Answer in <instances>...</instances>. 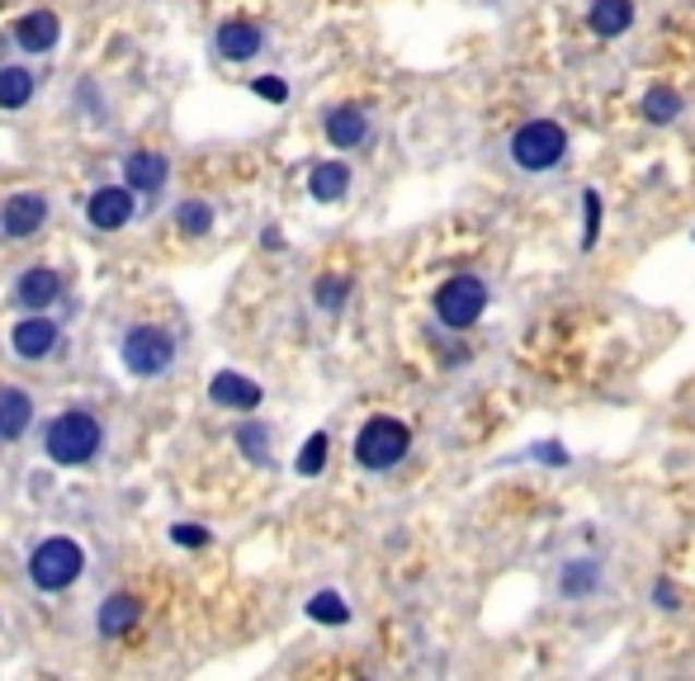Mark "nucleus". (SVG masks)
<instances>
[{
	"instance_id": "obj_5",
	"label": "nucleus",
	"mask_w": 695,
	"mask_h": 681,
	"mask_svg": "<svg viewBox=\"0 0 695 681\" xmlns=\"http://www.w3.org/2000/svg\"><path fill=\"white\" fill-rule=\"evenodd\" d=\"M563 152H567V133H563L559 123H549V119L525 123L520 133L511 138V156H516V166H525V170H549V166H559Z\"/></svg>"
},
{
	"instance_id": "obj_22",
	"label": "nucleus",
	"mask_w": 695,
	"mask_h": 681,
	"mask_svg": "<svg viewBox=\"0 0 695 681\" xmlns=\"http://www.w3.org/2000/svg\"><path fill=\"white\" fill-rule=\"evenodd\" d=\"M644 113L652 123H672L676 113H681V95L676 91H667V85H658V91H648L644 95Z\"/></svg>"
},
{
	"instance_id": "obj_27",
	"label": "nucleus",
	"mask_w": 695,
	"mask_h": 681,
	"mask_svg": "<svg viewBox=\"0 0 695 681\" xmlns=\"http://www.w3.org/2000/svg\"><path fill=\"white\" fill-rule=\"evenodd\" d=\"M582 213H587V232H582V247H591L596 232H601V199H596L587 190V199H582Z\"/></svg>"
},
{
	"instance_id": "obj_23",
	"label": "nucleus",
	"mask_w": 695,
	"mask_h": 681,
	"mask_svg": "<svg viewBox=\"0 0 695 681\" xmlns=\"http://www.w3.org/2000/svg\"><path fill=\"white\" fill-rule=\"evenodd\" d=\"M237 445L247 450V459L261 464L265 454H269V431H265L261 421H241V426H237Z\"/></svg>"
},
{
	"instance_id": "obj_11",
	"label": "nucleus",
	"mask_w": 695,
	"mask_h": 681,
	"mask_svg": "<svg viewBox=\"0 0 695 681\" xmlns=\"http://www.w3.org/2000/svg\"><path fill=\"white\" fill-rule=\"evenodd\" d=\"M170 176V166H166V156L161 152H133L123 162V184L133 194H152V190H161Z\"/></svg>"
},
{
	"instance_id": "obj_8",
	"label": "nucleus",
	"mask_w": 695,
	"mask_h": 681,
	"mask_svg": "<svg viewBox=\"0 0 695 681\" xmlns=\"http://www.w3.org/2000/svg\"><path fill=\"white\" fill-rule=\"evenodd\" d=\"M85 218H91V227H99V232H119V227L133 223V190H119V184H99V190L91 194V204H85Z\"/></svg>"
},
{
	"instance_id": "obj_2",
	"label": "nucleus",
	"mask_w": 695,
	"mask_h": 681,
	"mask_svg": "<svg viewBox=\"0 0 695 681\" xmlns=\"http://www.w3.org/2000/svg\"><path fill=\"white\" fill-rule=\"evenodd\" d=\"M85 573V553L76 539H43V545L28 553V577H34V587L43 592H67L71 582Z\"/></svg>"
},
{
	"instance_id": "obj_6",
	"label": "nucleus",
	"mask_w": 695,
	"mask_h": 681,
	"mask_svg": "<svg viewBox=\"0 0 695 681\" xmlns=\"http://www.w3.org/2000/svg\"><path fill=\"white\" fill-rule=\"evenodd\" d=\"M482 308H488V289H482V279H474V275H454L450 284H440V294H435V318L454 326V332L474 326L482 318Z\"/></svg>"
},
{
	"instance_id": "obj_13",
	"label": "nucleus",
	"mask_w": 695,
	"mask_h": 681,
	"mask_svg": "<svg viewBox=\"0 0 695 681\" xmlns=\"http://www.w3.org/2000/svg\"><path fill=\"white\" fill-rule=\"evenodd\" d=\"M208 397L218 407H232V411H255V407H261V389H255L247 374H232V369H223V374L208 383Z\"/></svg>"
},
{
	"instance_id": "obj_30",
	"label": "nucleus",
	"mask_w": 695,
	"mask_h": 681,
	"mask_svg": "<svg viewBox=\"0 0 695 681\" xmlns=\"http://www.w3.org/2000/svg\"><path fill=\"white\" fill-rule=\"evenodd\" d=\"M255 95L261 99H289V85H284L279 76H261L255 81Z\"/></svg>"
},
{
	"instance_id": "obj_24",
	"label": "nucleus",
	"mask_w": 695,
	"mask_h": 681,
	"mask_svg": "<svg viewBox=\"0 0 695 681\" xmlns=\"http://www.w3.org/2000/svg\"><path fill=\"white\" fill-rule=\"evenodd\" d=\"M322 464H326V435L317 431V435H312L308 445H303V454H298V474L312 478V474H322Z\"/></svg>"
},
{
	"instance_id": "obj_17",
	"label": "nucleus",
	"mask_w": 695,
	"mask_h": 681,
	"mask_svg": "<svg viewBox=\"0 0 695 681\" xmlns=\"http://www.w3.org/2000/svg\"><path fill=\"white\" fill-rule=\"evenodd\" d=\"M137 616H142L137 596H128V592L109 596V601L99 606V634H105V638H119V634H128V630H133V624H137Z\"/></svg>"
},
{
	"instance_id": "obj_26",
	"label": "nucleus",
	"mask_w": 695,
	"mask_h": 681,
	"mask_svg": "<svg viewBox=\"0 0 695 681\" xmlns=\"http://www.w3.org/2000/svg\"><path fill=\"white\" fill-rule=\"evenodd\" d=\"M350 294V284L346 279H336V275H326V279H317V303L326 308V312H336L340 308V298Z\"/></svg>"
},
{
	"instance_id": "obj_29",
	"label": "nucleus",
	"mask_w": 695,
	"mask_h": 681,
	"mask_svg": "<svg viewBox=\"0 0 695 681\" xmlns=\"http://www.w3.org/2000/svg\"><path fill=\"white\" fill-rule=\"evenodd\" d=\"M591 582H596V573H591L587 563H573V568L563 573V587H567V592H587Z\"/></svg>"
},
{
	"instance_id": "obj_1",
	"label": "nucleus",
	"mask_w": 695,
	"mask_h": 681,
	"mask_svg": "<svg viewBox=\"0 0 695 681\" xmlns=\"http://www.w3.org/2000/svg\"><path fill=\"white\" fill-rule=\"evenodd\" d=\"M99 440H105L99 421L91 417V411L71 407V411H62V417H52L48 435H43V450H48L52 464L76 468V464H91V459H95V454H99Z\"/></svg>"
},
{
	"instance_id": "obj_7",
	"label": "nucleus",
	"mask_w": 695,
	"mask_h": 681,
	"mask_svg": "<svg viewBox=\"0 0 695 681\" xmlns=\"http://www.w3.org/2000/svg\"><path fill=\"white\" fill-rule=\"evenodd\" d=\"M43 223H48V199H43L38 190H20L0 204V232L14 237V241L34 237Z\"/></svg>"
},
{
	"instance_id": "obj_25",
	"label": "nucleus",
	"mask_w": 695,
	"mask_h": 681,
	"mask_svg": "<svg viewBox=\"0 0 695 681\" xmlns=\"http://www.w3.org/2000/svg\"><path fill=\"white\" fill-rule=\"evenodd\" d=\"M176 223L184 227V232H208V227H213V208L208 204H180Z\"/></svg>"
},
{
	"instance_id": "obj_19",
	"label": "nucleus",
	"mask_w": 695,
	"mask_h": 681,
	"mask_svg": "<svg viewBox=\"0 0 695 681\" xmlns=\"http://www.w3.org/2000/svg\"><path fill=\"white\" fill-rule=\"evenodd\" d=\"M308 190H312V199H322V204H336V199L350 190V170L340 162H322L317 170H312Z\"/></svg>"
},
{
	"instance_id": "obj_10",
	"label": "nucleus",
	"mask_w": 695,
	"mask_h": 681,
	"mask_svg": "<svg viewBox=\"0 0 695 681\" xmlns=\"http://www.w3.org/2000/svg\"><path fill=\"white\" fill-rule=\"evenodd\" d=\"M10 346H14V355H20V360H43V355L57 350V322H48L43 312H38V318L14 322Z\"/></svg>"
},
{
	"instance_id": "obj_14",
	"label": "nucleus",
	"mask_w": 695,
	"mask_h": 681,
	"mask_svg": "<svg viewBox=\"0 0 695 681\" xmlns=\"http://www.w3.org/2000/svg\"><path fill=\"white\" fill-rule=\"evenodd\" d=\"M28 421H34V397L24 389L0 383V440H20L28 431Z\"/></svg>"
},
{
	"instance_id": "obj_21",
	"label": "nucleus",
	"mask_w": 695,
	"mask_h": 681,
	"mask_svg": "<svg viewBox=\"0 0 695 681\" xmlns=\"http://www.w3.org/2000/svg\"><path fill=\"white\" fill-rule=\"evenodd\" d=\"M308 616L317 620V624H346V620H350V606L340 601L336 592H317V596L308 601Z\"/></svg>"
},
{
	"instance_id": "obj_20",
	"label": "nucleus",
	"mask_w": 695,
	"mask_h": 681,
	"mask_svg": "<svg viewBox=\"0 0 695 681\" xmlns=\"http://www.w3.org/2000/svg\"><path fill=\"white\" fill-rule=\"evenodd\" d=\"M28 99H34V71L0 67V109H24Z\"/></svg>"
},
{
	"instance_id": "obj_4",
	"label": "nucleus",
	"mask_w": 695,
	"mask_h": 681,
	"mask_svg": "<svg viewBox=\"0 0 695 681\" xmlns=\"http://www.w3.org/2000/svg\"><path fill=\"white\" fill-rule=\"evenodd\" d=\"M407 445H411V435H407V426H403V421L374 417V421H364V431H360V435H355V459H360L364 468H374V474H383V468L403 464Z\"/></svg>"
},
{
	"instance_id": "obj_16",
	"label": "nucleus",
	"mask_w": 695,
	"mask_h": 681,
	"mask_svg": "<svg viewBox=\"0 0 695 681\" xmlns=\"http://www.w3.org/2000/svg\"><path fill=\"white\" fill-rule=\"evenodd\" d=\"M369 138V119H364V109H336V113H326V142L332 147H360V142Z\"/></svg>"
},
{
	"instance_id": "obj_9",
	"label": "nucleus",
	"mask_w": 695,
	"mask_h": 681,
	"mask_svg": "<svg viewBox=\"0 0 695 681\" xmlns=\"http://www.w3.org/2000/svg\"><path fill=\"white\" fill-rule=\"evenodd\" d=\"M57 298H62V275L48 265H34V270H24L20 284H14V303L28 308V312H43V308H52Z\"/></svg>"
},
{
	"instance_id": "obj_28",
	"label": "nucleus",
	"mask_w": 695,
	"mask_h": 681,
	"mask_svg": "<svg viewBox=\"0 0 695 681\" xmlns=\"http://www.w3.org/2000/svg\"><path fill=\"white\" fill-rule=\"evenodd\" d=\"M170 539H176V545H184V549H199V545H208V530L204 525H170Z\"/></svg>"
},
{
	"instance_id": "obj_3",
	"label": "nucleus",
	"mask_w": 695,
	"mask_h": 681,
	"mask_svg": "<svg viewBox=\"0 0 695 681\" xmlns=\"http://www.w3.org/2000/svg\"><path fill=\"white\" fill-rule=\"evenodd\" d=\"M119 355H123V369L137 379H156L176 365V340L161 326H128L123 340H119Z\"/></svg>"
},
{
	"instance_id": "obj_15",
	"label": "nucleus",
	"mask_w": 695,
	"mask_h": 681,
	"mask_svg": "<svg viewBox=\"0 0 695 681\" xmlns=\"http://www.w3.org/2000/svg\"><path fill=\"white\" fill-rule=\"evenodd\" d=\"M57 34H62V24H57V14L52 10H34V14H24L20 24H14V43H20L24 52H48Z\"/></svg>"
},
{
	"instance_id": "obj_12",
	"label": "nucleus",
	"mask_w": 695,
	"mask_h": 681,
	"mask_svg": "<svg viewBox=\"0 0 695 681\" xmlns=\"http://www.w3.org/2000/svg\"><path fill=\"white\" fill-rule=\"evenodd\" d=\"M265 48V34H261V24H251V20H227L218 28V52L227 57V62H247V57H255Z\"/></svg>"
},
{
	"instance_id": "obj_18",
	"label": "nucleus",
	"mask_w": 695,
	"mask_h": 681,
	"mask_svg": "<svg viewBox=\"0 0 695 681\" xmlns=\"http://www.w3.org/2000/svg\"><path fill=\"white\" fill-rule=\"evenodd\" d=\"M630 24H634V5H630V0H596V5H591V28L601 38L624 34Z\"/></svg>"
},
{
	"instance_id": "obj_31",
	"label": "nucleus",
	"mask_w": 695,
	"mask_h": 681,
	"mask_svg": "<svg viewBox=\"0 0 695 681\" xmlns=\"http://www.w3.org/2000/svg\"><path fill=\"white\" fill-rule=\"evenodd\" d=\"M652 601H658L662 610H676L681 596H676V587H667V582H658V587H652Z\"/></svg>"
}]
</instances>
